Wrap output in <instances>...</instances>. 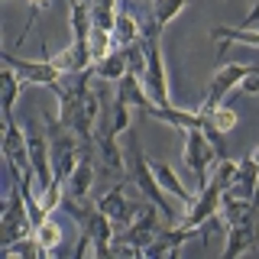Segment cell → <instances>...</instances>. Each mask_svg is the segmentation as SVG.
Masks as SVG:
<instances>
[{"label":"cell","instance_id":"obj_1","mask_svg":"<svg viewBox=\"0 0 259 259\" xmlns=\"http://www.w3.org/2000/svg\"><path fill=\"white\" fill-rule=\"evenodd\" d=\"M130 178L136 182V188H140L143 198L149 201V204L159 207L162 221L175 227V210H172V204H168V198H165V191H162L156 172H152V162L146 159V152L140 149V140H136V130L133 126H130Z\"/></svg>","mask_w":259,"mask_h":259},{"label":"cell","instance_id":"obj_2","mask_svg":"<svg viewBox=\"0 0 259 259\" xmlns=\"http://www.w3.org/2000/svg\"><path fill=\"white\" fill-rule=\"evenodd\" d=\"M59 120L78 136L81 146H91L94 143V126H97V120H101L97 91L88 88L81 97H65V101H59Z\"/></svg>","mask_w":259,"mask_h":259},{"label":"cell","instance_id":"obj_3","mask_svg":"<svg viewBox=\"0 0 259 259\" xmlns=\"http://www.w3.org/2000/svg\"><path fill=\"white\" fill-rule=\"evenodd\" d=\"M185 162H188V168L194 172V178H198V188H204L210 182L207 168L217 162V152H214V146L207 143V136H204L201 126L185 130Z\"/></svg>","mask_w":259,"mask_h":259},{"label":"cell","instance_id":"obj_4","mask_svg":"<svg viewBox=\"0 0 259 259\" xmlns=\"http://www.w3.org/2000/svg\"><path fill=\"white\" fill-rule=\"evenodd\" d=\"M0 55H4V65H10L16 75L23 78V84H39V88H49V91H52L62 78V68H55L49 59L32 62V59H20V55H13V52H0Z\"/></svg>","mask_w":259,"mask_h":259},{"label":"cell","instance_id":"obj_5","mask_svg":"<svg viewBox=\"0 0 259 259\" xmlns=\"http://www.w3.org/2000/svg\"><path fill=\"white\" fill-rule=\"evenodd\" d=\"M97 210H104V214L113 221V227H130L136 221V214H140V204L126 201V185L117 182L107 194L97 198Z\"/></svg>","mask_w":259,"mask_h":259},{"label":"cell","instance_id":"obj_6","mask_svg":"<svg viewBox=\"0 0 259 259\" xmlns=\"http://www.w3.org/2000/svg\"><path fill=\"white\" fill-rule=\"evenodd\" d=\"M221 198H224V191L217 188L214 182H207L204 188H198L194 201L188 204V210H185V217H182V227H194V230H201V224L210 221V217L221 210Z\"/></svg>","mask_w":259,"mask_h":259},{"label":"cell","instance_id":"obj_7","mask_svg":"<svg viewBox=\"0 0 259 259\" xmlns=\"http://www.w3.org/2000/svg\"><path fill=\"white\" fill-rule=\"evenodd\" d=\"M94 146L101 152V165L110 168V172H123V152L117 146V133H113V117L104 113L94 126Z\"/></svg>","mask_w":259,"mask_h":259},{"label":"cell","instance_id":"obj_8","mask_svg":"<svg viewBox=\"0 0 259 259\" xmlns=\"http://www.w3.org/2000/svg\"><path fill=\"white\" fill-rule=\"evenodd\" d=\"M246 75H249V65H243V62H230V65H224V68H217V75L207 81L204 104H207V107H214V104H224V97L230 94Z\"/></svg>","mask_w":259,"mask_h":259},{"label":"cell","instance_id":"obj_9","mask_svg":"<svg viewBox=\"0 0 259 259\" xmlns=\"http://www.w3.org/2000/svg\"><path fill=\"white\" fill-rule=\"evenodd\" d=\"M81 233L84 237H91V243H94V249L91 253L97 256V259H107L110 256V243H113V221L104 210H97V204H94V210H91V217H88L84 224H81Z\"/></svg>","mask_w":259,"mask_h":259},{"label":"cell","instance_id":"obj_10","mask_svg":"<svg viewBox=\"0 0 259 259\" xmlns=\"http://www.w3.org/2000/svg\"><path fill=\"white\" fill-rule=\"evenodd\" d=\"M156 204H149V207H140V214H136V221L123 227V233L120 237L130 240L140 253H146V246H149L152 240H156V233H159V217H156Z\"/></svg>","mask_w":259,"mask_h":259},{"label":"cell","instance_id":"obj_11","mask_svg":"<svg viewBox=\"0 0 259 259\" xmlns=\"http://www.w3.org/2000/svg\"><path fill=\"white\" fill-rule=\"evenodd\" d=\"M194 233H198L194 227H182V224H175L172 230H159V233H156V240L146 246V253H143V256H152V259L175 256L178 249H182V243H188Z\"/></svg>","mask_w":259,"mask_h":259},{"label":"cell","instance_id":"obj_12","mask_svg":"<svg viewBox=\"0 0 259 259\" xmlns=\"http://www.w3.org/2000/svg\"><path fill=\"white\" fill-rule=\"evenodd\" d=\"M146 117L159 120V123H168L172 130H178V133L194 130V126H204V120H201L198 110H182V107H175V104H152V107L146 110Z\"/></svg>","mask_w":259,"mask_h":259},{"label":"cell","instance_id":"obj_13","mask_svg":"<svg viewBox=\"0 0 259 259\" xmlns=\"http://www.w3.org/2000/svg\"><path fill=\"white\" fill-rule=\"evenodd\" d=\"M4 156L7 162H13L16 168H29V143H26V130H20V123L10 117L4 120Z\"/></svg>","mask_w":259,"mask_h":259},{"label":"cell","instance_id":"obj_14","mask_svg":"<svg viewBox=\"0 0 259 259\" xmlns=\"http://www.w3.org/2000/svg\"><path fill=\"white\" fill-rule=\"evenodd\" d=\"M217 214H221L224 227H249V224H256V201L237 198V194H224Z\"/></svg>","mask_w":259,"mask_h":259},{"label":"cell","instance_id":"obj_15","mask_svg":"<svg viewBox=\"0 0 259 259\" xmlns=\"http://www.w3.org/2000/svg\"><path fill=\"white\" fill-rule=\"evenodd\" d=\"M256 188H259V162H256L253 152H249V156H243L237 162V178H233L230 191H224V194H237V198L256 201Z\"/></svg>","mask_w":259,"mask_h":259},{"label":"cell","instance_id":"obj_16","mask_svg":"<svg viewBox=\"0 0 259 259\" xmlns=\"http://www.w3.org/2000/svg\"><path fill=\"white\" fill-rule=\"evenodd\" d=\"M91 185H94V159H91V149H88V146H81V162L75 165V172L68 175L65 191H68L71 198L84 201L88 191H91Z\"/></svg>","mask_w":259,"mask_h":259},{"label":"cell","instance_id":"obj_17","mask_svg":"<svg viewBox=\"0 0 259 259\" xmlns=\"http://www.w3.org/2000/svg\"><path fill=\"white\" fill-rule=\"evenodd\" d=\"M256 224L249 227H227V243H224V259H233L240 253H249V249H256Z\"/></svg>","mask_w":259,"mask_h":259},{"label":"cell","instance_id":"obj_18","mask_svg":"<svg viewBox=\"0 0 259 259\" xmlns=\"http://www.w3.org/2000/svg\"><path fill=\"white\" fill-rule=\"evenodd\" d=\"M201 120H204V126H214V130H224V133H230V130H237L240 117L233 107H227V104H214V107H207V104H201L198 107ZM201 126V130H204Z\"/></svg>","mask_w":259,"mask_h":259},{"label":"cell","instance_id":"obj_19","mask_svg":"<svg viewBox=\"0 0 259 259\" xmlns=\"http://www.w3.org/2000/svg\"><path fill=\"white\" fill-rule=\"evenodd\" d=\"M136 39H143V23H140V16H136L133 10H120L117 26H113V46L123 49V46H130V42H136Z\"/></svg>","mask_w":259,"mask_h":259},{"label":"cell","instance_id":"obj_20","mask_svg":"<svg viewBox=\"0 0 259 259\" xmlns=\"http://www.w3.org/2000/svg\"><path fill=\"white\" fill-rule=\"evenodd\" d=\"M152 172H156V178H159V185H162V191H168V194H175L178 201H182L185 207L191 204L194 201V194L185 188L182 182H178V175L172 172V165H168V162H152Z\"/></svg>","mask_w":259,"mask_h":259},{"label":"cell","instance_id":"obj_21","mask_svg":"<svg viewBox=\"0 0 259 259\" xmlns=\"http://www.w3.org/2000/svg\"><path fill=\"white\" fill-rule=\"evenodd\" d=\"M32 233H36L39 246L46 249V256L59 253V249H62V243H65V230H62V224L55 221L52 214H49V217H46V221L39 224V227H36V230H32Z\"/></svg>","mask_w":259,"mask_h":259},{"label":"cell","instance_id":"obj_22","mask_svg":"<svg viewBox=\"0 0 259 259\" xmlns=\"http://www.w3.org/2000/svg\"><path fill=\"white\" fill-rule=\"evenodd\" d=\"M126 55H123V49H113V52H107L101 62H94V75L101 78V81H120L126 75Z\"/></svg>","mask_w":259,"mask_h":259},{"label":"cell","instance_id":"obj_23","mask_svg":"<svg viewBox=\"0 0 259 259\" xmlns=\"http://www.w3.org/2000/svg\"><path fill=\"white\" fill-rule=\"evenodd\" d=\"M23 91V78L16 75V71L7 65V71L0 75V94H4V101H0V107H4V120L13 117V107H16V97Z\"/></svg>","mask_w":259,"mask_h":259},{"label":"cell","instance_id":"obj_24","mask_svg":"<svg viewBox=\"0 0 259 259\" xmlns=\"http://www.w3.org/2000/svg\"><path fill=\"white\" fill-rule=\"evenodd\" d=\"M210 36L217 42H243L249 49H259V29H246V26H210Z\"/></svg>","mask_w":259,"mask_h":259},{"label":"cell","instance_id":"obj_25","mask_svg":"<svg viewBox=\"0 0 259 259\" xmlns=\"http://www.w3.org/2000/svg\"><path fill=\"white\" fill-rule=\"evenodd\" d=\"M117 16H120L117 0H94V4H91V23H94L97 29L113 32V26H117Z\"/></svg>","mask_w":259,"mask_h":259},{"label":"cell","instance_id":"obj_26","mask_svg":"<svg viewBox=\"0 0 259 259\" xmlns=\"http://www.w3.org/2000/svg\"><path fill=\"white\" fill-rule=\"evenodd\" d=\"M130 110H133L130 97L117 88V97H113V113H110V117H113V133H117V136L130 133V126H133V123H130Z\"/></svg>","mask_w":259,"mask_h":259},{"label":"cell","instance_id":"obj_27","mask_svg":"<svg viewBox=\"0 0 259 259\" xmlns=\"http://www.w3.org/2000/svg\"><path fill=\"white\" fill-rule=\"evenodd\" d=\"M233 178H237V162H233L230 156L217 159V162H214V175H210V182H214L221 191H230Z\"/></svg>","mask_w":259,"mask_h":259},{"label":"cell","instance_id":"obj_28","mask_svg":"<svg viewBox=\"0 0 259 259\" xmlns=\"http://www.w3.org/2000/svg\"><path fill=\"white\" fill-rule=\"evenodd\" d=\"M26 4H29V16H26V26H23V32H20V39H16V42H23V39H26L29 26L36 23V16H39V13H46L49 7H52V0H26Z\"/></svg>","mask_w":259,"mask_h":259},{"label":"cell","instance_id":"obj_29","mask_svg":"<svg viewBox=\"0 0 259 259\" xmlns=\"http://www.w3.org/2000/svg\"><path fill=\"white\" fill-rule=\"evenodd\" d=\"M240 88L246 94H259V65H249V75L240 81Z\"/></svg>","mask_w":259,"mask_h":259},{"label":"cell","instance_id":"obj_30","mask_svg":"<svg viewBox=\"0 0 259 259\" xmlns=\"http://www.w3.org/2000/svg\"><path fill=\"white\" fill-rule=\"evenodd\" d=\"M253 156H256V162H259V146H256V149H253Z\"/></svg>","mask_w":259,"mask_h":259},{"label":"cell","instance_id":"obj_31","mask_svg":"<svg viewBox=\"0 0 259 259\" xmlns=\"http://www.w3.org/2000/svg\"><path fill=\"white\" fill-rule=\"evenodd\" d=\"M68 4H75V0H68Z\"/></svg>","mask_w":259,"mask_h":259}]
</instances>
